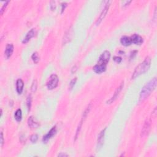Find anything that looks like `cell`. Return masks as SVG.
Wrapping results in <instances>:
<instances>
[{"instance_id":"obj_1","label":"cell","mask_w":157,"mask_h":157,"mask_svg":"<svg viewBox=\"0 0 157 157\" xmlns=\"http://www.w3.org/2000/svg\"><path fill=\"white\" fill-rule=\"evenodd\" d=\"M157 83V79L156 77L153 78L151 81H150L149 82L146 83V85L143 87L142 90L140 93V96H139V102H142L146 99L147 98L149 97V96L150 95L152 92L155 90L156 88Z\"/></svg>"},{"instance_id":"obj_2","label":"cell","mask_w":157,"mask_h":157,"mask_svg":"<svg viewBox=\"0 0 157 157\" xmlns=\"http://www.w3.org/2000/svg\"><path fill=\"white\" fill-rule=\"evenodd\" d=\"M150 64L151 58L149 57H146L145 60L143 61V62L141 63L134 69V71L132 75V79H134L137 77L147 72L150 67Z\"/></svg>"},{"instance_id":"obj_3","label":"cell","mask_w":157,"mask_h":157,"mask_svg":"<svg viewBox=\"0 0 157 157\" xmlns=\"http://www.w3.org/2000/svg\"><path fill=\"white\" fill-rule=\"evenodd\" d=\"M58 83V77L56 74H52L47 82V87L49 90H53L57 87Z\"/></svg>"},{"instance_id":"obj_4","label":"cell","mask_w":157,"mask_h":157,"mask_svg":"<svg viewBox=\"0 0 157 157\" xmlns=\"http://www.w3.org/2000/svg\"><path fill=\"white\" fill-rule=\"evenodd\" d=\"M111 58V53L107 50L104 51L99 58L98 63L107 64Z\"/></svg>"},{"instance_id":"obj_5","label":"cell","mask_w":157,"mask_h":157,"mask_svg":"<svg viewBox=\"0 0 157 157\" xmlns=\"http://www.w3.org/2000/svg\"><path fill=\"white\" fill-rule=\"evenodd\" d=\"M111 1H107V3H106V4L105 7H104V8L102 9L101 13L100 15H99V18L98 19V20H96V25H99V23H101V22H102V20L104 19V17H106V14H107V12H108V10H109V7H110V4H111Z\"/></svg>"},{"instance_id":"obj_6","label":"cell","mask_w":157,"mask_h":157,"mask_svg":"<svg viewBox=\"0 0 157 157\" xmlns=\"http://www.w3.org/2000/svg\"><path fill=\"white\" fill-rule=\"evenodd\" d=\"M123 85H124V83H123V82H122L121 84L119 85V87H117V88L116 89V90L115 91L114 95H113L111 97V98H110L109 100L107 101V104L112 103V102H114L117 98L118 95H120V93L122 92V89L123 88Z\"/></svg>"},{"instance_id":"obj_7","label":"cell","mask_w":157,"mask_h":157,"mask_svg":"<svg viewBox=\"0 0 157 157\" xmlns=\"http://www.w3.org/2000/svg\"><path fill=\"white\" fill-rule=\"evenodd\" d=\"M150 121L149 120H146V121L145 122V123L144 126L142 127V131L141 132V136L142 137H146V136L148 135L149 132L150 130Z\"/></svg>"},{"instance_id":"obj_8","label":"cell","mask_w":157,"mask_h":157,"mask_svg":"<svg viewBox=\"0 0 157 157\" xmlns=\"http://www.w3.org/2000/svg\"><path fill=\"white\" fill-rule=\"evenodd\" d=\"M106 68H107V64H101L98 63L93 67V71L97 74H101L106 70Z\"/></svg>"},{"instance_id":"obj_9","label":"cell","mask_w":157,"mask_h":157,"mask_svg":"<svg viewBox=\"0 0 157 157\" xmlns=\"http://www.w3.org/2000/svg\"><path fill=\"white\" fill-rule=\"evenodd\" d=\"M106 130V128H104V130H102L100 132V133L99 134L98 136V140H97L98 148H100L104 144Z\"/></svg>"},{"instance_id":"obj_10","label":"cell","mask_w":157,"mask_h":157,"mask_svg":"<svg viewBox=\"0 0 157 157\" xmlns=\"http://www.w3.org/2000/svg\"><path fill=\"white\" fill-rule=\"evenodd\" d=\"M28 125L31 128H37L39 126V123L33 116H30L28 120Z\"/></svg>"},{"instance_id":"obj_11","label":"cell","mask_w":157,"mask_h":157,"mask_svg":"<svg viewBox=\"0 0 157 157\" xmlns=\"http://www.w3.org/2000/svg\"><path fill=\"white\" fill-rule=\"evenodd\" d=\"M56 132H57V128H56V126H55L49 131V132L47 134L46 136H44L43 139L44 142H47V141L49 140L50 138H52V137H53L54 135H55V134H56Z\"/></svg>"},{"instance_id":"obj_12","label":"cell","mask_w":157,"mask_h":157,"mask_svg":"<svg viewBox=\"0 0 157 157\" xmlns=\"http://www.w3.org/2000/svg\"><path fill=\"white\" fill-rule=\"evenodd\" d=\"M131 39L132 43L135 44L136 45H141L143 43V38L139 36V34H134L133 35L131 36Z\"/></svg>"},{"instance_id":"obj_13","label":"cell","mask_w":157,"mask_h":157,"mask_svg":"<svg viewBox=\"0 0 157 157\" xmlns=\"http://www.w3.org/2000/svg\"><path fill=\"white\" fill-rule=\"evenodd\" d=\"M14 52V46L12 44H8L6 47V49L4 51V55L6 58H9L11 57Z\"/></svg>"},{"instance_id":"obj_14","label":"cell","mask_w":157,"mask_h":157,"mask_svg":"<svg viewBox=\"0 0 157 157\" xmlns=\"http://www.w3.org/2000/svg\"><path fill=\"white\" fill-rule=\"evenodd\" d=\"M34 34H35V29H31L30 31H28V33L27 34V35L24 38L23 41H22V43L23 44H26L28 42L29 40H30L31 38L33 37H34Z\"/></svg>"},{"instance_id":"obj_15","label":"cell","mask_w":157,"mask_h":157,"mask_svg":"<svg viewBox=\"0 0 157 157\" xmlns=\"http://www.w3.org/2000/svg\"><path fill=\"white\" fill-rule=\"evenodd\" d=\"M23 87H24V83L23 81L20 78H19L17 81L16 82V90L17 93L19 94H21L22 93L23 90Z\"/></svg>"},{"instance_id":"obj_16","label":"cell","mask_w":157,"mask_h":157,"mask_svg":"<svg viewBox=\"0 0 157 157\" xmlns=\"http://www.w3.org/2000/svg\"><path fill=\"white\" fill-rule=\"evenodd\" d=\"M120 43L124 46H129L132 44L131 38L128 37V36H124L121 38V39H120Z\"/></svg>"},{"instance_id":"obj_17","label":"cell","mask_w":157,"mask_h":157,"mask_svg":"<svg viewBox=\"0 0 157 157\" xmlns=\"http://www.w3.org/2000/svg\"><path fill=\"white\" fill-rule=\"evenodd\" d=\"M14 117H15V119L16 120L17 122L21 121V120H22V113L20 109H19L17 110L15 113Z\"/></svg>"},{"instance_id":"obj_18","label":"cell","mask_w":157,"mask_h":157,"mask_svg":"<svg viewBox=\"0 0 157 157\" xmlns=\"http://www.w3.org/2000/svg\"><path fill=\"white\" fill-rule=\"evenodd\" d=\"M73 36V31L72 30H68V33H66L65 36H64V39H63V44L66 43V41L67 40L66 43L70 41L71 39V38H72Z\"/></svg>"},{"instance_id":"obj_19","label":"cell","mask_w":157,"mask_h":157,"mask_svg":"<svg viewBox=\"0 0 157 157\" xmlns=\"http://www.w3.org/2000/svg\"><path fill=\"white\" fill-rule=\"evenodd\" d=\"M31 58H32V60L33 62H34V63H38L40 60L39 56L38 55V52H34V53H33Z\"/></svg>"},{"instance_id":"obj_20","label":"cell","mask_w":157,"mask_h":157,"mask_svg":"<svg viewBox=\"0 0 157 157\" xmlns=\"http://www.w3.org/2000/svg\"><path fill=\"white\" fill-rule=\"evenodd\" d=\"M37 87H38V82L36 80H34L33 82L32 85H31V90L32 92H35L37 90Z\"/></svg>"},{"instance_id":"obj_21","label":"cell","mask_w":157,"mask_h":157,"mask_svg":"<svg viewBox=\"0 0 157 157\" xmlns=\"http://www.w3.org/2000/svg\"><path fill=\"white\" fill-rule=\"evenodd\" d=\"M38 140V134H34L31 136L30 137V141L32 143H36Z\"/></svg>"},{"instance_id":"obj_22","label":"cell","mask_w":157,"mask_h":157,"mask_svg":"<svg viewBox=\"0 0 157 157\" xmlns=\"http://www.w3.org/2000/svg\"><path fill=\"white\" fill-rule=\"evenodd\" d=\"M77 80V77H75L74 78H73L72 81H71L70 83H69V88H70L71 90L73 88V87H74L75 84H76Z\"/></svg>"},{"instance_id":"obj_23","label":"cell","mask_w":157,"mask_h":157,"mask_svg":"<svg viewBox=\"0 0 157 157\" xmlns=\"http://www.w3.org/2000/svg\"><path fill=\"white\" fill-rule=\"evenodd\" d=\"M27 102L28 109V111H29V110H30L31 105V96H29L28 97Z\"/></svg>"},{"instance_id":"obj_24","label":"cell","mask_w":157,"mask_h":157,"mask_svg":"<svg viewBox=\"0 0 157 157\" xmlns=\"http://www.w3.org/2000/svg\"><path fill=\"white\" fill-rule=\"evenodd\" d=\"M9 3V1H6V2H5L4 4H3V6L2 8H1V15L3 14V13H4V12L5 10V9H6L7 6H8Z\"/></svg>"},{"instance_id":"obj_25","label":"cell","mask_w":157,"mask_h":157,"mask_svg":"<svg viewBox=\"0 0 157 157\" xmlns=\"http://www.w3.org/2000/svg\"><path fill=\"white\" fill-rule=\"evenodd\" d=\"M55 8H56L55 1H50V9H51V10H55Z\"/></svg>"},{"instance_id":"obj_26","label":"cell","mask_w":157,"mask_h":157,"mask_svg":"<svg viewBox=\"0 0 157 157\" xmlns=\"http://www.w3.org/2000/svg\"><path fill=\"white\" fill-rule=\"evenodd\" d=\"M114 60L116 62L118 63H120L122 62V58L119 57H115L114 58Z\"/></svg>"},{"instance_id":"obj_27","label":"cell","mask_w":157,"mask_h":157,"mask_svg":"<svg viewBox=\"0 0 157 157\" xmlns=\"http://www.w3.org/2000/svg\"><path fill=\"white\" fill-rule=\"evenodd\" d=\"M3 144H4V137H3V132H1V146H3Z\"/></svg>"},{"instance_id":"obj_28","label":"cell","mask_w":157,"mask_h":157,"mask_svg":"<svg viewBox=\"0 0 157 157\" xmlns=\"http://www.w3.org/2000/svg\"><path fill=\"white\" fill-rule=\"evenodd\" d=\"M66 6H67V4H66V3H62V13H63V11L64 10V9H65V8L66 7Z\"/></svg>"},{"instance_id":"obj_29","label":"cell","mask_w":157,"mask_h":157,"mask_svg":"<svg viewBox=\"0 0 157 157\" xmlns=\"http://www.w3.org/2000/svg\"><path fill=\"white\" fill-rule=\"evenodd\" d=\"M130 3H131V1H124V2H123V6H127L128 5H129V4H130Z\"/></svg>"},{"instance_id":"obj_30","label":"cell","mask_w":157,"mask_h":157,"mask_svg":"<svg viewBox=\"0 0 157 157\" xmlns=\"http://www.w3.org/2000/svg\"><path fill=\"white\" fill-rule=\"evenodd\" d=\"M77 70V66H74V67H73L72 68V70H71V72H72V73H74Z\"/></svg>"},{"instance_id":"obj_31","label":"cell","mask_w":157,"mask_h":157,"mask_svg":"<svg viewBox=\"0 0 157 157\" xmlns=\"http://www.w3.org/2000/svg\"><path fill=\"white\" fill-rule=\"evenodd\" d=\"M152 115H153L154 116V117H156V107L155 108V109L153 110V112H152Z\"/></svg>"},{"instance_id":"obj_32","label":"cell","mask_w":157,"mask_h":157,"mask_svg":"<svg viewBox=\"0 0 157 157\" xmlns=\"http://www.w3.org/2000/svg\"><path fill=\"white\" fill-rule=\"evenodd\" d=\"M68 156V155L67 154H65V153H61L58 155V156Z\"/></svg>"}]
</instances>
